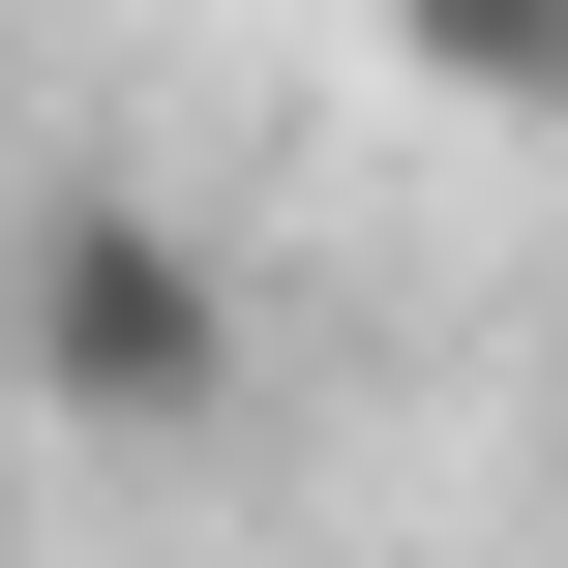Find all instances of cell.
Instances as JSON below:
<instances>
[{
    "mask_svg": "<svg viewBox=\"0 0 568 568\" xmlns=\"http://www.w3.org/2000/svg\"><path fill=\"white\" fill-rule=\"evenodd\" d=\"M0 419L210 449V419H240V270H210L150 180H30V240H0Z\"/></svg>",
    "mask_w": 568,
    "mask_h": 568,
    "instance_id": "obj_1",
    "label": "cell"
},
{
    "mask_svg": "<svg viewBox=\"0 0 568 568\" xmlns=\"http://www.w3.org/2000/svg\"><path fill=\"white\" fill-rule=\"evenodd\" d=\"M389 60L449 120H568V0H389Z\"/></svg>",
    "mask_w": 568,
    "mask_h": 568,
    "instance_id": "obj_2",
    "label": "cell"
},
{
    "mask_svg": "<svg viewBox=\"0 0 568 568\" xmlns=\"http://www.w3.org/2000/svg\"><path fill=\"white\" fill-rule=\"evenodd\" d=\"M0 60H30V0H0Z\"/></svg>",
    "mask_w": 568,
    "mask_h": 568,
    "instance_id": "obj_3",
    "label": "cell"
}]
</instances>
